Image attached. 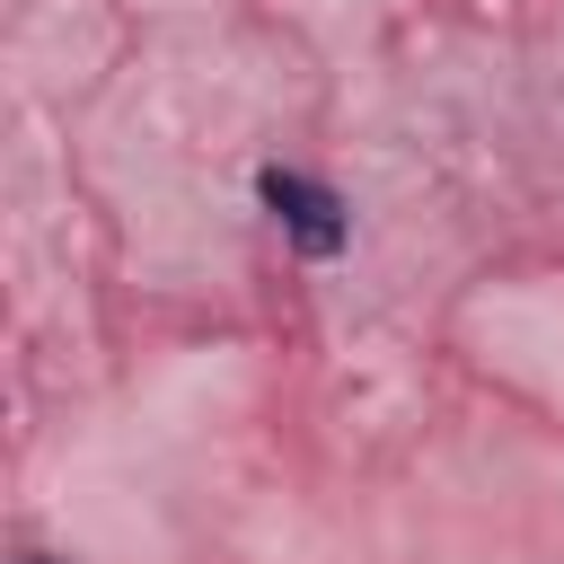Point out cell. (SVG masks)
Here are the masks:
<instances>
[{
    "mask_svg": "<svg viewBox=\"0 0 564 564\" xmlns=\"http://www.w3.org/2000/svg\"><path fill=\"white\" fill-rule=\"evenodd\" d=\"M256 194H264V212L291 229V247L300 256H335L344 238H352V220H344V203L317 185V176H291V167H264L256 176Z\"/></svg>",
    "mask_w": 564,
    "mask_h": 564,
    "instance_id": "6da1fadb",
    "label": "cell"
},
{
    "mask_svg": "<svg viewBox=\"0 0 564 564\" xmlns=\"http://www.w3.org/2000/svg\"><path fill=\"white\" fill-rule=\"evenodd\" d=\"M26 564H53V555H26Z\"/></svg>",
    "mask_w": 564,
    "mask_h": 564,
    "instance_id": "7a4b0ae2",
    "label": "cell"
}]
</instances>
